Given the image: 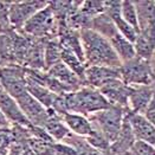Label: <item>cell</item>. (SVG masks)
I'll return each mask as SVG.
<instances>
[{
    "label": "cell",
    "mask_w": 155,
    "mask_h": 155,
    "mask_svg": "<svg viewBox=\"0 0 155 155\" xmlns=\"http://www.w3.org/2000/svg\"><path fill=\"white\" fill-rule=\"evenodd\" d=\"M81 40L87 66L121 68V61L108 39L91 28L81 31Z\"/></svg>",
    "instance_id": "cell-1"
},
{
    "label": "cell",
    "mask_w": 155,
    "mask_h": 155,
    "mask_svg": "<svg viewBox=\"0 0 155 155\" xmlns=\"http://www.w3.org/2000/svg\"><path fill=\"white\" fill-rule=\"evenodd\" d=\"M20 30L32 38L49 41L58 38L59 23L48 5L45 8L36 13Z\"/></svg>",
    "instance_id": "cell-2"
},
{
    "label": "cell",
    "mask_w": 155,
    "mask_h": 155,
    "mask_svg": "<svg viewBox=\"0 0 155 155\" xmlns=\"http://www.w3.org/2000/svg\"><path fill=\"white\" fill-rule=\"evenodd\" d=\"M128 111L123 108L110 105L108 109L101 110L89 116L91 126L100 130L104 136L113 143L120 134L126 114Z\"/></svg>",
    "instance_id": "cell-3"
},
{
    "label": "cell",
    "mask_w": 155,
    "mask_h": 155,
    "mask_svg": "<svg viewBox=\"0 0 155 155\" xmlns=\"http://www.w3.org/2000/svg\"><path fill=\"white\" fill-rule=\"evenodd\" d=\"M121 79L130 87L136 85H152L155 81L149 61H146L139 56H135L126 63H122L120 68Z\"/></svg>",
    "instance_id": "cell-4"
},
{
    "label": "cell",
    "mask_w": 155,
    "mask_h": 155,
    "mask_svg": "<svg viewBox=\"0 0 155 155\" xmlns=\"http://www.w3.org/2000/svg\"><path fill=\"white\" fill-rule=\"evenodd\" d=\"M0 82L5 91L14 100L20 98L27 91L26 69L18 64H8L0 68Z\"/></svg>",
    "instance_id": "cell-5"
},
{
    "label": "cell",
    "mask_w": 155,
    "mask_h": 155,
    "mask_svg": "<svg viewBox=\"0 0 155 155\" xmlns=\"http://www.w3.org/2000/svg\"><path fill=\"white\" fill-rule=\"evenodd\" d=\"M48 5L49 1H41V0L11 1L8 15L12 27L14 30H20L36 13L45 8Z\"/></svg>",
    "instance_id": "cell-6"
},
{
    "label": "cell",
    "mask_w": 155,
    "mask_h": 155,
    "mask_svg": "<svg viewBox=\"0 0 155 155\" xmlns=\"http://www.w3.org/2000/svg\"><path fill=\"white\" fill-rule=\"evenodd\" d=\"M17 103L19 104L23 114L28 120L31 126L36 127H44L45 122L50 116V110L46 109L41 103L28 92H26L24 96L15 100Z\"/></svg>",
    "instance_id": "cell-7"
},
{
    "label": "cell",
    "mask_w": 155,
    "mask_h": 155,
    "mask_svg": "<svg viewBox=\"0 0 155 155\" xmlns=\"http://www.w3.org/2000/svg\"><path fill=\"white\" fill-rule=\"evenodd\" d=\"M130 88L131 87L127 85L121 78H115L103 85L100 91L105 97V100L110 103V105L120 107L129 111L128 101H129Z\"/></svg>",
    "instance_id": "cell-8"
},
{
    "label": "cell",
    "mask_w": 155,
    "mask_h": 155,
    "mask_svg": "<svg viewBox=\"0 0 155 155\" xmlns=\"http://www.w3.org/2000/svg\"><path fill=\"white\" fill-rule=\"evenodd\" d=\"M126 118L129 122L135 139L137 141H143L155 147V126H153L142 114H135L128 111Z\"/></svg>",
    "instance_id": "cell-9"
},
{
    "label": "cell",
    "mask_w": 155,
    "mask_h": 155,
    "mask_svg": "<svg viewBox=\"0 0 155 155\" xmlns=\"http://www.w3.org/2000/svg\"><path fill=\"white\" fill-rule=\"evenodd\" d=\"M121 78L120 69L107 68V66H88L85 70V85L95 89H101L109 81Z\"/></svg>",
    "instance_id": "cell-10"
},
{
    "label": "cell",
    "mask_w": 155,
    "mask_h": 155,
    "mask_svg": "<svg viewBox=\"0 0 155 155\" xmlns=\"http://www.w3.org/2000/svg\"><path fill=\"white\" fill-rule=\"evenodd\" d=\"M0 111L4 114L6 120L13 124H20L24 127H30V122L23 114L19 104L17 101L11 97L6 91H2L0 94Z\"/></svg>",
    "instance_id": "cell-11"
},
{
    "label": "cell",
    "mask_w": 155,
    "mask_h": 155,
    "mask_svg": "<svg viewBox=\"0 0 155 155\" xmlns=\"http://www.w3.org/2000/svg\"><path fill=\"white\" fill-rule=\"evenodd\" d=\"M154 98L152 85H136L130 88L128 108L135 114H144L147 107Z\"/></svg>",
    "instance_id": "cell-12"
},
{
    "label": "cell",
    "mask_w": 155,
    "mask_h": 155,
    "mask_svg": "<svg viewBox=\"0 0 155 155\" xmlns=\"http://www.w3.org/2000/svg\"><path fill=\"white\" fill-rule=\"evenodd\" d=\"M104 13H107L114 21L118 32L134 44L137 32L122 18L121 15V1H104Z\"/></svg>",
    "instance_id": "cell-13"
},
{
    "label": "cell",
    "mask_w": 155,
    "mask_h": 155,
    "mask_svg": "<svg viewBox=\"0 0 155 155\" xmlns=\"http://www.w3.org/2000/svg\"><path fill=\"white\" fill-rule=\"evenodd\" d=\"M134 48L136 56L150 62L155 53V26H148L139 31Z\"/></svg>",
    "instance_id": "cell-14"
},
{
    "label": "cell",
    "mask_w": 155,
    "mask_h": 155,
    "mask_svg": "<svg viewBox=\"0 0 155 155\" xmlns=\"http://www.w3.org/2000/svg\"><path fill=\"white\" fill-rule=\"evenodd\" d=\"M46 72L51 77L56 78L58 82H61L62 84H64L65 87L70 88L72 91L78 90L79 88H82L83 85H85L84 82L78 77L72 70H70L63 62H61V63L56 64L54 66L50 68Z\"/></svg>",
    "instance_id": "cell-15"
},
{
    "label": "cell",
    "mask_w": 155,
    "mask_h": 155,
    "mask_svg": "<svg viewBox=\"0 0 155 155\" xmlns=\"http://www.w3.org/2000/svg\"><path fill=\"white\" fill-rule=\"evenodd\" d=\"M135 141H136V139L130 128L129 122L124 117V121H123V124L120 130L118 136L116 137V140L110 144L109 155H126L129 152L131 146L135 143Z\"/></svg>",
    "instance_id": "cell-16"
},
{
    "label": "cell",
    "mask_w": 155,
    "mask_h": 155,
    "mask_svg": "<svg viewBox=\"0 0 155 155\" xmlns=\"http://www.w3.org/2000/svg\"><path fill=\"white\" fill-rule=\"evenodd\" d=\"M43 128L49 133V135L56 142H63L71 134V131L69 130V128L66 127V124L63 121V117L51 109H50V116L45 122Z\"/></svg>",
    "instance_id": "cell-17"
},
{
    "label": "cell",
    "mask_w": 155,
    "mask_h": 155,
    "mask_svg": "<svg viewBox=\"0 0 155 155\" xmlns=\"http://www.w3.org/2000/svg\"><path fill=\"white\" fill-rule=\"evenodd\" d=\"M62 117L69 130L75 135L88 137L92 131V126L89 117L79 115V114H74V113L64 114Z\"/></svg>",
    "instance_id": "cell-18"
},
{
    "label": "cell",
    "mask_w": 155,
    "mask_h": 155,
    "mask_svg": "<svg viewBox=\"0 0 155 155\" xmlns=\"http://www.w3.org/2000/svg\"><path fill=\"white\" fill-rule=\"evenodd\" d=\"M109 43L111 44L114 51L116 52V54L118 56L121 63H126L136 56L134 44L129 41L126 37H123L120 32L115 35L113 38L109 39Z\"/></svg>",
    "instance_id": "cell-19"
},
{
    "label": "cell",
    "mask_w": 155,
    "mask_h": 155,
    "mask_svg": "<svg viewBox=\"0 0 155 155\" xmlns=\"http://www.w3.org/2000/svg\"><path fill=\"white\" fill-rule=\"evenodd\" d=\"M137 13L139 27L146 28L148 26H155V1L141 0L134 1Z\"/></svg>",
    "instance_id": "cell-20"
},
{
    "label": "cell",
    "mask_w": 155,
    "mask_h": 155,
    "mask_svg": "<svg viewBox=\"0 0 155 155\" xmlns=\"http://www.w3.org/2000/svg\"><path fill=\"white\" fill-rule=\"evenodd\" d=\"M81 5L82 1H49V6L58 23H65L77 12Z\"/></svg>",
    "instance_id": "cell-21"
},
{
    "label": "cell",
    "mask_w": 155,
    "mask_h": 155,
    "mask_svg": "<svg viewBox=\"0 0 155 155\" xmlns=\"http://www.w3.org/2000/svg\"><path fill=\"white\" fill-rule=\"evenodd\" d=\"M91 30H94L95 32H97L98 35H101L102 37H104L108 40L118 33V30L114 24V21L111 20V18L104 12L98 14L92 20Z\"/></svg>",
    "instance_id": "cell-22"
},
{
    "label": "cell",
    "mask_w": 155,
    "mask_h": 155,
    "mask_svg": "<svg viewBox=\"0 0 155 155\" xmlns=\"http://www.w3.org/2000/svg\"><path fill=\"white\" fill-rule=\"evenodd\" d=\"M27 91L38 101L39 103H41L49 110L52 109L53 104L58 97V95L53 94L52 91L46 89L45 87L37 84V83H33V82H27Z\"/></svg>",
    "instance_id": "cell-23"
},
{
    "label": "cell",
    "mask_w": 155,
    "mask_h": 155,
    "mask_svg": "<svg viewBox=\"0 0 155 155\" xmlns=\"http://www.w3.org/2000/svg\"><path fill=\"white\" fill-rule=\"evenodd\" d=\"M63 143L70 146L71 148H74L77 155H105L102 152L95 149L90 143L87 141L85 137L75 135L72 133L65 139Z\"/></svg>",
    "instance_id": "cell-24"
},
{
    "label": "cell",
    "mask_w": 155,
    "mask_h": 155,
    "mask_svg": "<svg viewBox=\"0 0 155 155\" xmlns=\"http://www.w3.org/2000/svg\"><path fill=\"white\" fill-rule=\"evenodd\" d=\"M62 62L70 70H72L78 77L84 82V84H85L84 78H85V70H87L88 66H87L84 61H82L75 52L62 48Z\"/></svg>",
    "instance_id": "cell-25"
},
{
    "label": "cell",
    "mask_w": 155,
    "mask_h": 155,
    "mask_svg": "<svg viewBox=\"0 0 155 155\" xmlns=\"http://www.w3.org/2000/svg\"><path fill=\"white\" fill-rule=\"evenodd\" d=\"M62 62V46L59 40L52 39L45 45L44 50V71H48L50 68Z\"/></svg>",
    "instance_id": "cell-26"
},
{
    "label": "cell",
    "mask_w": 155,
    "mask_h": 155,
    "mask_svg": "<svg viewBox=\"0 0 155 155\" xmlns=\"http://www.w3.org/2000/svg\"><path fill=\"white\" fill-rule=\"evenodd\" d=\"M85 139L95 149L102 152L105 155H109V149H110L111 142L104 136L100 130H97L96 128L92 127V131L90 133V135L88 137H85Z\"/></svg>",
    "instance_id": "cell-27"
},
{
    "label": "cell",
    "mask_w": 155,
    "mask_h": 155,
    "mask_svg": "<svg viewBox=\"0 0 155 155\" xmlns=\"http://www.w3.org/2000/svg\"><path fill=\"white\" fill-rule=\"evenodd\" d=\"M121 15L139 33L140 27H139L137 13H136V8H135L134 1H129V0L128 1H121Z\"/></svg>",
    "instance_id": "cell-28"
},
{
    "label": "cell",
    "mask_w": 155,
    "mask_h": 155,
    "mask_svg": "<svg viewBox=\"0 0 155 155\" xmlns=\"http://www.w3.org/2000/svg\"><path fill=\"white\" fill-rule=\"evenodd\" d=\"M10 6L11 1H0V35H5L14 30L10 21Z\"/></svg>",
    "instance_id": "cell-29"
},
{
    "label": "cell",
    "mask_w": 155,
    "mask_h": 155,
    "mask_svg": "<svg viewBox=\"0 0 155 155\" xmlns=\"http://www.w3.org/2000/svg\"><path fill=\"white\" fill-rule=\"evenodd\" d=\"M126 155H155V147L143 141H135Z\"/></svg>",
    "instance_id": "cell-30"
},
{
    "label": "cell",
    "mask_w": 155,
    "mask_h": 155,
    "mask_svg": "<svg viewBox=\"0 0 155 155\" xmlns=\"http://www.w3.org/2000/svg\"><path fill=\"white\" fill-rule=\"evenodd\" d=\"M13 142L11 128H0V150H8Z\"/></svg>",
    "instance_id": "cell-31"
},
{
    "label": "cell",
    "mask_w": 155,
    "mask_h": 155,
    "mask_svg": "<svg viewBox=\"0 0 155 155\" xmlns=\"http://www.w3.org/2000/svg\"><path fill=\"white\" fill-rule=\"evenodd\" d=\"M143 115L153 126H155V98L152 100V102L147 107V109H146Z\"/></svg>",
    "instance_id": "cell-32"
},
{
    "label": "cell",
    "mask_w": 155,
    "mask_h": 155,
    "mask_svg": "<svg viewBox=\"0 0 155 155\" xmlns=\"http://www.w3.org/2000/svg\"><path fill=\"white\" fill-rule=\"evenodd\" d=\"M0 128H11V123L6 120L4 114L0 111Z\"/></svg>",
    "instance_id": "cell-33"
},
{
    "label": "cell",
    "mask_w": 155,
    "mask_h": 155,
    "mask_svg": "<svg viewBox=\"0 0 155 155\" xmlns=\"http://www.w3.org/2000/svg\"><path fill=\"white\" fill-rule=\"evenodd\" d=\"M150 65H152L153 72H154V75H155V53H154V56H153V58L150 59Z\"/></svg>",
    "instance_id": "cell-34"
},
{
    "label": "cell",
    "mask_w": 155,
    "mask_h": 155,
    "mask_svg": "<svg viewBox=\"0 0 155 155\" xmlns=\"http://www.w3.org/2000/svg\"><path fill=\"white\" fill-rule=\"evenodd\" d=\"M8 150H0V155H7Z\"/></svg>",
    "instance_id": "cell-35"
},
{
    "label": "cell",
    "mask_w": 155,
    "mask_h": 155,
    "mask_svg": "<svg viewBox=\"0 0 155 155\" xmlns=\"http://www.w3.org/2000/svg\"><path fill=\"white\" fill-rule=\"evenodd\" d=\"M2 91H5V89H4V87H2V84H1V82H0V94H1Z\"/></svg>",
    "instance_id": "cell-36"
},
{
    "label": "cell",
    "mask_w": 155,
    "mask_h": 155,
    "mask_svg": "<svg viewBox=\"0 0 155 155\" xmlns=\"http://www.w3.org/2000/svg\"><path fill=\"white\" fill-rule=\"evenodd\" d=\"M152 87H153V92H154V98H155V81H154V83L152 84Z\"/></svg>",
    "instance_id": "cell-37"
}]
</instances>
